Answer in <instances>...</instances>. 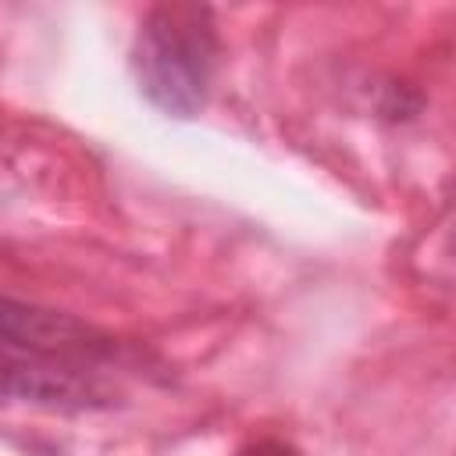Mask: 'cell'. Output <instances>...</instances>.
I'll list each match as a JSON object with an SVG mask.
<instances>
[{"label":"cell","instance_id":"6da1fadb","mask_svg":"<svg viewBox=\"0 0 456 456\" xmlns=\"http://www.w3.org/2000/svg\"><path fill=\"white\" fill-rule=\"evenodd\" d=\"M142 89L167 110L189 114L203 103L210 75V32L196 7H164L150 18L135 50Z\"/></svg>","mask_w":456,"mask_h":456},{"label":"cell","instance_id":"7a4b0ae2","mask_svg":"<svg viewBox=\"0 0 456 456\" xmlns=\"http://www.w3.org/2000/svg\"><path fill=\"white\" fill-rule=\"evenodd\" d=\"M242 456H299V452L289 449V445H281V442H256V445L246 449Z\"/></svg>","mask_w":456,"mask_h":456}]
</instances>
